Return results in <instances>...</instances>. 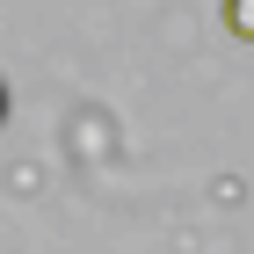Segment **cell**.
Wrapping results in <instances>:
<instances>
[{
  "label": "cell",
  "instance_id": "1",
  "mask_svg": "<svg viewBox=\"0 0 254 254\" xmlns=\"http://www.w3.org/2000/svg\"><path fill=\"white\" fill-rule=\"evenodd\" d=\"M218 7H225V29L240 44H254V0H218Z\"/></svg>",
  "mask_w": 254,
  "mask_h": 254
},
{
  "label": "cell",
  "instance_id": "2",
  "mask_svg": "<svg viewBox=\"0 0 254 254\" xmlns=\"http://www.w3.org/2000/svg\"><path fill=\"white\" fill-rule=\"evenodd\" d=\"M0 124H7V87H0Z\"/></svg>",
  "mask_w": 254,
  "mask_h": 254
}]
</instances>
